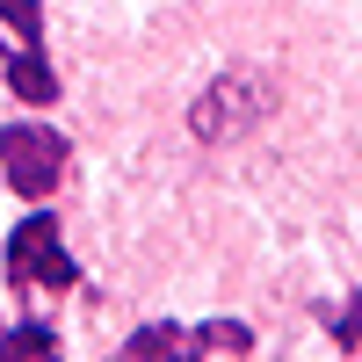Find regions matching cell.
<instances>
[{"label": "cell", "mask_w": 362, "mask_h": 362, "mask_svg": "<svg viewBox=\"0 0 362 362\" xmlns=\"http://www.w3.org/2000/svg\"><path fill=\"white\" fill-rule=\"evenodd\" d=\"M268 116H276V80L232 66V73H218V80L196 95L189 131H196L203 145H232V138H247L254 124H268Z\"/></svg>", "instance_id": "1"}, {"label": "cell", "mask_w": 362, "mask_h": 362, "mask_svg": "<svg viewBox=\"0 0 362 362\" xmlns=\"http://www.w3.org/2000/svg\"><path fill=\"white\" fill-rule=\"evenodd\" d=\"M66 153L73 145L58 131H44V124H8L0 131V174H8V189L22 203H44L58 181H66Z\"/></svg>", "instance_id": "2"}, {"label": "cell", "mask_w": 362, "mask_h": 362, "mask_svg": "<svg viewBox=\"0 0 362 362\" xmlns=\"http://www.w3.org/2000/svg\"><path fill=\"white\" fill-rule=\"evenodd\" d=\"M80 276L73 254H66V239H58V218L51 210H37V218H22L8 232V283L29 290V283H44V290H66Z\"/></svg>", "instance_id": "3"}, {"label": "cell", "mask_w": 362, "mask_h": 362, "mask_svg": "<svg viewBox=\"0 0 362 362\" xmlns=\"http://www.w3.org/2000/svg\"><path fill=\"white\" fill-rule=\"evenodd\" d=\"M210 348V319L203 326H174V319H153V326H138V334L116 348V362H203Z\"/></svg>", "instance_id": "4"}, {"label": "cell", "mask_w": 362, "mask_h": 362, "mask_svg": "<svg viewBox=\"0 0 362 362\" xmlns=\"http://www.w3.org/2000/svg\"><path fill=\"white\" fill-rule=\"evenodd\" d=\"M0 66H8V87H15L22 102H58V73H51L44 51H22V44H15Z\"/></svg>", "instance_id": "5"}, {"label": "cell", "mask_w": 362, "mask_h": 362, "mask_svg": "<svg viewBox=\"0 0 362 362\" xmlns=\"http://www.w3.org/2000/svg\"><path fill=\"white\" fill-rule=\"evenodd\" d=\"M0 362H58V334L37 326V319H22V326L0 334Z\"/></svg>", "instance_id": "6"}, {"label": "cell", "mask_w": 362, "mask_h": 362, "mask_svg": "<svg viewBox=\"0 0 362 362\" xmlns=\"http://www.w3.org/2000/svg\"><path fill=\"white\" fill-rule=\"evenodd\" d=\"M0 22L15 29L22 51H44V8H37V0H0Z\"/></svg>", "instance_id": "7"}, {"label": "cell", "mask_w": 362, "mask_h": 362, "mask_svg": "<svg viewBox=\"0 0 362 362\" xmlns=\"http://www.w3.org/2000/svg\"><path fill=\"white\" fill-rule=\"evenodd\" d=\"M334 341H341V348H362V290H355V305L334 319Z\"/></svg>", "instance_id": "8"}]
</instances>
